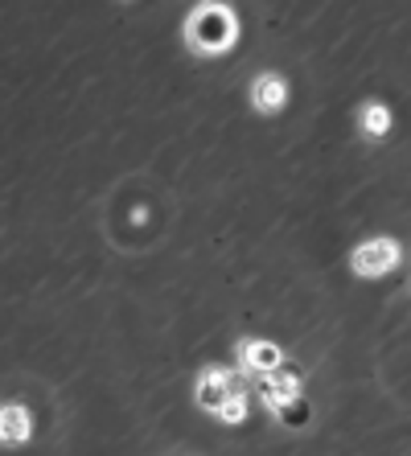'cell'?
Segmentation results:
<instances>
[{
  "mask_svg": "<svg viewBox=\"0 0 411 456\" xmlns=\"http://www.w3.org/2000/svg\"><path fill=\"white\" fill-rule=\"evenodd\" d=\"M362 132H366V136H374V140L387 136V132H390L387 107H379V103H366V107H362Z\"/></svg>",
  "mask_w": 411,
  "mask_h": 456,
  "instance_id": "ba28073f",
  "label": "cell"
},
{
  "mask_svg": "<svg viewBox=\"0 0 411 456\" xmlns=\"http://www.w3.org/2000/svg\"><path fill=\"white\" fill-rule=\"evenodd\" d=\"M275 415H280V424H288V428H308V424H313V407L305 403V395H300V399H292V403H284Z\"/></svg>",
  "mask_w": 411,
  "mask_h": 456,
  "instance_id": "9c48e42d",
  "label": "cell"
},
{
  "mask_svg": "<svg viewBox=\"0 0 411 456\" xmlns=\"http://www.w3.org/2000/svg\"><path fill=\"white\" fill-rule=\"evenodd\" d=\"M234 395H242V382L226 370H206L198 379V403L206 407V411H222Z\"/></svg>",
  "mask_w": 411,
  "mask_h": 456,
  "instance_id": "3957f363",
  "label": "cell"
},
{
  "mask_svg": "<svg viewBox=\"0 0 411 456\" xmlns=\"http://www.w3.org/2000/svg\"><path fill=\"white\" fill-rule=\"evenodd\" d=\"M242 366L255 374H272L284 366V354H280V346H272V341H242Z\"/></svg>",
  "mask_w": 411,
  "mask_h": 456,
  "instance_id": "5b68a950",
  "label": "cell"
},
{
  "mask_svg": "<svg viewBox=\"0 0 411 456\" xmlns=\"http://www.w3.org/2000/svg\"><path fill=\"white\" fill-rule=\"evenodd\" d=\"M251 99L259 111H280V107L288 103V83L280 75H264V78H255L251 86Z\"/></svg>",
  "mask_w": 411,
  "mask_h": 456,
  "instance_id": "8992f818",
  "label": "cell"
},
{
  "mask_svg": "<svg viewBox=\"0 0 411 456\" xmlns=\"http://www.w3.org/2000/svg\"><path fill=\"white\" fill-rule=\"evenodd\" d=\"M190 45L201 53H222L231 50L234 37H239V25H234V12L222 9V4H201L190 17Z\"/></svg>",
  "mask_w": 411,
  "mask_h": 456,
  "instance_id": "6da1fadb",
  "label": "cell"
},
{
  "mask_svg": "<svg viewBox=\"0 0 411 456\" xmlns=\"http://www.w3.org/2000/svg\"><path fill=\"white\" fill-rule=\"evenodd\" d=\"M259 395H264V403L272 407V411H280L284 403L300 399V370H296V366H280V370L264 374V382H259Z\"/></svg>",
  "mask_w": 411,
  "mask_h": 456,
  "instance_id": "277c9868",
  "label": "cell"
},
{
  "mask_svg": "<svg viewBox=\"0 0 411 456\" xmlns=\"http://www.w3.org/2000/svg\"><path fill=\"white\" fill-rule=\"evenodd\" d=\"M349 264H354L358 276H387L390 267L399 264V247L390 243V239H374V243H362Z\"/></svg>",
  "mask_w": 411,
  "mask_h": 456,
  "instance_id": "7a4b0ae2",
  "label": "cell"
},
{
  "mask_svg": "<svg viewBox=\"0 0 411 456\" xmlns=\"http://www.w3.org/2000/svg\"><path fill=\"white\" fill-rule=\"evenodd\" d=\"M218 415H222V424H242V415H247V403H242V395H234V399L222 407Z\"/></svg>",
  "mask_w": 411,
  "mask_h": 456,
  "instance_id": "30bf717a",
  "label": "cell"
},
{
  "mask_svg": "<svg viewBox=\"0 0 411 456\" xmlns=\"http://www.w3.org/2000/svg\"><path fill=\"white\" fill-rule=\"evenodd\" d=\"M0 432H4V444H25V440L33 436L29 411H25V407H17V403H9V407H4V415H0Z\"/></svg>",
  "mask_w": 411,
  "mask_h": 456,
  "instance_id": "52a82bcc",
  "label": "cell"
}]
</instances>
